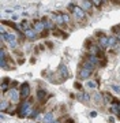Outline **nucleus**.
Segmentation results:
<instances>
[{"instance_id":"nucleus-4","label":"nucleus","mask_w":120,"mask_h":123,"mask_svg":"<svg viewBox=\"0 0 120 123\" xmlns=\"http://www.w3.org/2000/svg\"><path fill=\"white\" fill-rule=\"evenodd\" d=\"M8 100H10V103H14V104H17L21 100V92H19V89H17V88L10 89L8 90Z\"/></svg>"},{"instance_id":"nucleus-28","label":"nucleus","mask_w":120,"mask_h":123,"mask_svg":"<svg viewBox=\"0 0 120 123\" xmlns=\"http://www.w3.org/2000/svg\"><path fill=\"white\" fill-rule=\"evenodd\" d=\"M112 89H113L116 93H120V86H117V85H112Z\"/></svg>"},{"instance_id":"nucleus-17","label":"nucleus","mask_w":120,"mask_h":123,"mask_svg":"<svg viewBox=\"0 0 120 123\" xmlns=\"http://www.w3.org/2000/svg\"><path fill=\"white\" fill-rule=\"evenodd\" d=\"M11 82L10 78H3V82H1V92L3 93H8V90L11 89Z\"/></svg>"},{"instance_id":"nucleus-3","label":"nucleus","mask_w":120,"mask_h":123,"mask_svg":"<svg viewBox=\"0 0 120 123\" xmlns=\"http://www.w3.org/2000/svg\"><path fill=\"white\" fill-rule=\"evenodd\" d=\"M19 92H21V98L23 101H26L30 98V93H31V88L29 82H22L19 85Z\"/></svg>"},{"instance_id":"nucleus-19","label":"nucleus","mask_w":120,"mask_h":123,"mask_svg":"<svg viewBox=\"0 0 120 123\" xmlns=\"http://www.w3.org/2000/svg\"><path fill=\"white\" fill-rule=\"evenodd\" d=\"M56 119H55V114L53 112H46L44 115V119H42V123H52L55 122Z\"/></svg>"},{"instance_id":"nucleus-22","label":"nucleus","mask_w":120,"mask_h":123,"mask_svg":"<svg viewBox=\"0 0 120 123\" xmlns=\"http://www.w3.org/2000/svg\"><path fill=\"white\" fill-rule=\"evenodd\" d=\"M102 97H104V104H112V101H113V97L109 94V93H107V92H104L102 93Z\"/></svg>"},{"instance_id":"nucleus-24","label":"nucleus","mask_w":120,"mask_h":123,"mask_svg":"<svg viewBox=\"0 0 120 123\" xmlns=\"http://www.w3.org/2000/svg\"><path fill=\"white\" fill-rule=\"evenodd\" d=\"M53 36H55V37H59V38H66V37H67V34L63 30H60V29H55V30H53Z\"/></svg>"},{"instance_id":"nucleus-2","label":"nucleus","mask_w":120,"mask_h":123,"mask_svg":"<svg viewBox=\"0 0 120 123\" xmlns=\"http://www.w3.org/2000/svg\"><path fill=\"white\" fill-rule=\"evenodd\" d=\"M0 38H1L3 43H7L11 49H15L17 47H18V44H19V36H18V33L15 34V33L8 31L7 34H0Z\"/></svg>"},{"instance_id":"nucleus-15","label":"nucleus","mask_w":120,"mask_h":123,"mask_svg":"<svg viewBox=\"0 0 120 123\" xmlns=\"http://www.w3.org/2000/svg\"><path fill=\"white\" fill-rule=\"evenodd\" d=\"M85 60L87 62V63H90L93 67H97L98 64H100V57H98V56H94V55H87Z\"/></svg>"},{"instance_id":"nucleus-7","label":"nucleus","mask_w":120,"mask_h":123,"mask_svg":"<svg viewBox=\"0 0 120 123\" xmlns=\"http://www.w3.org/2000/svg\"><path fill=\"white\" fill-rule=\"evenodd\" d=\"M57 74L60 75V79H62V81H64V79H67L68 77H70V73H68V68H67L66 64H63V63H62V64L59 66Z\"/></svg>"},{"instance_id":"nucleus-20","label":"nucleus","mask_w":120,"mask_h":123,"mask_svg":"<svg viewBox=\"0 0 120 123\" xmlns=\"http://www.w3.org/2000/svg\"><path fill=\"white\" fill-rule=\"evenodd\" d=\"M76 98H78L79 101H83V103H89V101H90L89 93H83V92L78 93V94H76Z\"/></svg>"},{"instance_id":"nucleus-31","label":"nucleus","mask_w":120,"mask_h":123,"mask_svg":"<svg viewBox=\"0 0 120 123\" xmlns=\"http://www.w3.org/2000/svg\"><path fill=\"white\" fill-rule=\"evenodd\" d=\"M97 111H91V112H90V118H96V116H97Z\"/></svg>"},{"instance_id":"nucleus-29","label":"nucleus","mask_w":120,"mask_h":123,"mask_svg":"<svg viewBox=\"0 0 120 123\" xmlns=\"http://www.w3.org/2000/svg\"><path fill=\"white\" fill-rule=\"evenodd\" d=\"M74 88L78 89V90H80V89H82V85H80L79 82H75V84H74Z\"/></svg>"},{"instance_id":"nucleus-9","label":"nucleus","mask_w":120,"mask_h":123,"mask_svg":"<svg viewBox=\"0 0 120 123\" xmlns=\"http://www.w3.org/2000/svg\"><path fill=\"white\" fill-rule=\"evenodd\" d=\"M31 26H33V29L37 31V33H44V30H46L45 29V26H44V23L41 22V19H34L33 21V23H31Z\"/></svg>"},{"instance_id":"nucleus-25","label":"nucleus","mask_w":120,"mask_h":123,"mask_svg":"<svg viewBox=\"0 0 120 123\" xmlns=\"http://www.w3.org/2000/svg\"><path fill=\"white\" fill-rule=\"evenodd\" d=\"M62 15H63V21H64V23H66V25H68V23L71 22V15H70V14L62 12Z\"/></svg>"},{"instance_id":"nucleus-11","label":"nucleus","mask_w":120,"mask_h":123,"mask_svg":"<svg viewBox=\"0 0 120 123\" xmlns=\"http://www.w3.org/2000/svg\"><path fill=\"white\" fill-rule=\"evenodd\" d=\"M0 67L1 68H7V53H6L4 47L0 48Z\"/></svg>"},{"instance_id":"nucleus-32","label":"nucleus","mask_w":120,"mask_h":123,"mask_svg":"<svg viewBox=\"0 0 120 123\" xmlns=\"http://www.w3.org/2000/svg\"><path fill=\"white\" fill-rule=\"evenodd\" d=\"M108 120H109V123H115V119L112 118V116H109V119H108Z\"/></svg>"},{"instance_id":"nucleus-16","label":"nucleus","mask_w":120,"mask_h":123,"mask_svg":"<svg viewBox=\"0 0 120 123\" xmlns=\"http://www.w3.org/2000/svg\"><path fill=\"white\" fill-rule=\"evenodd\" d=\"M46 98H48V92L45 89H38L37 90V100L40 101V103H44Z\"/></svg>"},{"instance_id":"nucleus-14","label":"nucleus","mask_w":120,"mask_h":123,"mask_svg":"<svg viewBox=\"0 0 120 123\" xmlns=\"http://www.w3.org/2000/svg\"><path fill=\"white\" fill-rule=\"evenodd\" d=\"M23 34H25V37H26L29 41H36L37 40V31L34 30V29H29V30L23 31Z\"/></svg>"},{"instance_id":"nucleus-21","label":"nucleus","mask_w":120,"mask_h":123,"mask_svg":"<svg viewBox=\"0 0 120 123\" xmlns=\"http://www.w3.org/2000/svg\"><path fill=\"white\" fill-rule=\"evenodd\" d=\"M119 44L117 43V36H109V38H108V48H113L116 45Z\"/></svg>"},{"instance_id":"nucleus-27","label":"nucleus","mask_w":120,"mask_h":123,"mask_svg":"<svg viewBox=\"0 0 120 123\" xmlns=\"http://www.w3.org/2000/svg\"><path fill=\"white\" fill-rule=\"evenodd\" d=\"M86 85H87V88H90V89H96L98 84L96 82V81H90V79H89V81L86 82Z\"/></svg>"},{"instance_id":"nucleus-12","label":"nucleus","mask_w":120,"mask_h":123,"mask_svg":"<svg viewBox=\"0 0 120 123\" xmlns=\"http://www.w3.org/2000/svg\"><path fill=\"white\" fill-rule=\"evenodd\" d=\"M51 19L55 22V25H59V26L66 25V23H64V21H63L62 12H53V14H52V17H51Z\"/></svg>"},{"instance_id":"nucleus-33","label":"nucleus","mask_w":120,"mask_h":123,"mask_svg":"<svg viewBox=\"0 0 120 123\" xmlns=\"http://www.w3.org/2000/svg\"><path fill=\"white\" fill-rule=\"evenodd\" d=\"M117 107H119V110H120V103H119V105H117Z\"/></svg>"},{"instance_id":"nucleus-18","label":"nucleus","mask_w":120,"mask_h":123,"mask_svg":"<svg viewBox=\"0 0 120 123\" xmlns=\"http://www.w3.org/2000/svg\"><path fill=\"white\" fill-rule=\"evenodd\" d=\"M10 107H11L10 100H6L4 97H3V98H1V101H0V111H1V112H8Z\"/></svg>"},{"instance_id":"nucleus-6","label":"nucleus","mask_w":120,"mask_h":123,"mask_svg":"<svg viewBox=\"0 0 120 123\" xmlns=\"http://www.w3.org/2000/svg\"><path fill=\"white\" fill-rule=\"evenodd\" d=\"M98 34V38H97V44L101 47L102 49H108V38H109V36L104 34L102 31L97 33Z\"/></svg>"},{"instance_id":"nucleus-8","label":"nucleus","mask_w":120,"mask_h":123,"mask_svg":"<svg viewBox=\"0 0 120 123\" xmlns=\"http://www.w3.org/2000/svg\"><path fill=\"white\" fill-rule=\"evenodd\" d=\"M41 22L44 23V26H45L46 30H55V29H56L55 22L51 19V18H48V17H42V18H41Z\"/></svg>"},{"instance_id":"nucleus-23","label":"nucleus","mask_w":120,"mask_h":123,"mask_svg":"<svg viewBox=\"0 0 120 123\" xmlns=\"http://www.w3.org/2000/svg\"><path fill=\"white\" fill-rule=\"evenodd\" d=\"M94 101L96 104H104V97H102V93H94Z\"/></svg>"},{"instance_id":"nucleus-1","label":"nucleus","mask_w":120,"mask_h":123,"mask_svg":"<svg viewBox=\"0 0 120 123\" xmlns=\"http://www.w3.org/2000/svg\"><path fill=\"white\" fill-rule=\"evenodd\" d=\"M31 111H33V98H29L26 101H22L21 104H19L18 110H17V115H18L19 118H29L31 114Z\"/></svg>"},{"instance_id":"nucleus-26","label":"nucleus","mask_w":120,"mask_h":123,"mask_svg":"<svg viewBox=\"0 0 120 123\" xmlns=\"http://www.w3.org/2000/svg\"><path fill=\"white\" fill-rule=\"evenodd\" d=\"M38 115H40V110H38V108H33V111H31V114H30L29 118L30 119H36Z\"/></svg>"},{"instance_id":"nucleus-10","label":"nucleus","mask_w":120,"mask_h":123,"mask_svg":"<svg viewBox=\"0 0 120 123\" xmlns=\"http://www.w3.org/2000/svg\"><path fill=\"white\" fill-rule=\"evenodd\" d=\"M93 74V71L89 70V68H85V67H80L79 68V73H78V77L80 79H89Z\"/></svg>"},{"instance_id":"nucleus-13","label":"nucleus","mask_w":120,"mask_h":123,"mask_svg":"<svg viewBox=\"0 0 120 123\" xmlns=\"http://www.w3.org/2000/svg\"><path fill=\"white\" fill-rule=\"evenodd\" d=\"M79 7L82 10H83L85 12H86V11H87V12H90V11H91V10H93V1H89V0H83V1H80L79 3Z\"/></svg>"},{"instance_id":"nucleus-5","label":"nucleus","mask_w":120,"mask_h":123,"mask_svg":"<svg viewBox=\"0 0 120 123\" xmlns=\"http://www.w3.org/2000/svg\"><path fill=\"white\" fill-rule=\"evenodd\" d=\"M72 18L76 19V22H79V21H85V19H86V12L80 8L79 6H76L75 8H74V11H72Z\"/></svg>"},{"instance_id":"nucleus-30","label":"nucleus","mask_w":120,"mask_h":123,"mask_svg":"<svg viewBox=\"0 0 120 123\" xmlns=\"http://www.w3.org/2000/svg\"><path fill=\"white\" fill-rule=\"evenodd\" d=\"M11 19H12V22H15V21H18V19H19V15H17V14H14L12 17H11Z\"/></svg>"}]
</instances>
